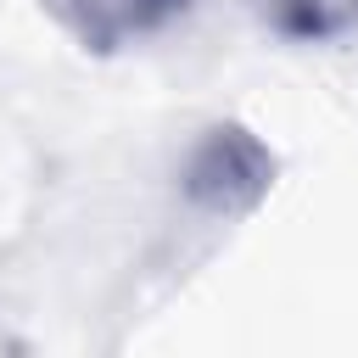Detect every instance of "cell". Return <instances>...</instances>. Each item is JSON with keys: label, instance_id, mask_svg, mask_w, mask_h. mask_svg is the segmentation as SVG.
Returning <instances> with one entry per match:
<instances>
[{"label": "cell", "instance_id": "3957f363", "mask_svg": "<svg viewBox=\"0 0 358 358\" xmlns=\"http://www.w3.org/2000/svg\"><path fill=\"white\" fill-rule=\"evenodd\" d=\"M246 6L285 45H341L358 34V0H246Z\"/></svg>", "mask_w": 358, "mask_h": 358}, {"label": "cell", "instance_id": "7a4b0ae2", "mask_svg": "<svg viewBox=\"0 0 358 358\" xmlns=\"http://www.w3.org/2000/svg\"><path fill=\"white\" fill-rule=\"evenodd\" d=\"M90 56H117L140 39L168 34L196 0H39Z\"/></svg>", "mask_w": 358, "mask_h": 358}, {"label": "cell", "instance_id": "6da1fadb", "mask_svg": "<svg viewBox=\"0 0 358 358\" xmlns=\"http://www.w3.org/2000/svg\"><path fill=\"white\" fill-rule=\"evenodd\" d=\"M179 190L201 218H246L274 190V151L246 123H207L196 145L185 151Z\"/></svg>", "mask_w": 358, "mask_h": 358}]
</instances>
